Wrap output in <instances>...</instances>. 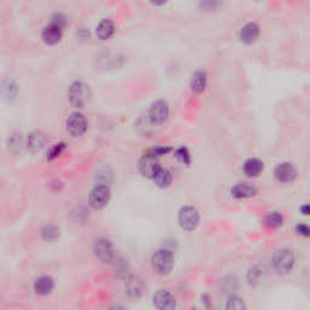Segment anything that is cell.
Returning a JSON list of instances; mask_svg holds the SVG:
<instances>
[{"instance_id":"obj_1","label":"cell","mask_w":310,"mask_h":310,"mask_svg":"<svg viewBox=\"0 0 310 310\" xmlns=\"http://www.w3.org/2000/svg\"><path fill=\"white\" fill-rule=\"evenodd\" d=\"M173 263H175V259H173L172 252L166 248L158 250L152 257V266L155 273L159 275L169 274L172 270Z\"/></svg>"},{"instance_id":"obj_2","label":"cell","mask_w":310,"mask_h":310,"mask_svg":"<svg viewBox=\"0 0 310 310\" xmlns=\"http://www.w3.org/2000/svg\"><path fill=\"white\" fill-rule=\"evenodd\" d=\"M68 97L72 106L77 107V108H83L91 97L90 86L83 82H74L69 88Z\"/></svg>"},{"instance_id":"obj_3","label":"cell","mask_w":310,"mask_h":310,"mask_svg":"<svg viewBox=\"0 0 310 310\" xmlns=\"http://www.w3.org/2000/svg\"><path fill=\"white\" fill-rule=\"evenodd\" d=\"M295 258L293 252L288 248H280L274 253L273 265L279 274H287L293 269Z\"/></svg>"},{"instance_id":"obj_4","label":"cell","mask_w":310,"mask_h":310,"mask_svg":"<svg viewBox=\"0 0 310 310\" xmlns=\"http://www.w3.org/2000/svg\"><path fill=\"white\" fill-rule=\"evenodd\" d=\"M111 200V189L107 184H98L91 190L89 195L90 206L95 210H101Z\"/></svg>"},{"instance_id":"obj_5","label":"cell","mask_w":310,"mask_h":310,"mask_svg":"<svg viewBox=\"0 0 310 310\" xmlns=\"http://www.w3.org/2000/svg\"><path fill=\"white\" fill-rule=\"evenodd\" d=\"M199 212L195 207L189 206H183L179 210L178 212V222L182 229L187 231H192L198 227L199 224Z\"/></svg>"},{"instance_id":"obj_6","label":"cell","mask_w":310,"mask_h":310,"mask_svg":"<svg viewBox=\"0 0 310 310\" xmlns=\"http://www.w3.org/2000/svg\"><path fill=\"white\" fill-rule=\"evenodd\" d=\"M66 125L68 132L71 133L73 137H78V136L84 135V133L86 132V130H88V121H86V118L79 112L71 113L69 117L67 118Z\"/></svg>"},{"instance_id":"obj_7","label":"cell","mask_w":310,"mask_h":310,"mask_svg":"<svg viewBox=\"0 0 310 310\" xmlns=\"http://www.w3.org/2000/svg\"><path fill=\"white\" fill-rule=\"evenodd\" d=\"M170 114L169 104L166 101L158 100L152 103L149 112H148V117L153 124H163L167 120Z\"/></svg>"},{"instance_id":"obj_8","label":"cell","mask_w":310,"mask_h":310,"mask_svg":"<svg viewBox=\"0 0 310 310\" xmlns=\"http://www.w3.org/2000/svg\"><path fill=\"white\" fill-rule=\"evenodd\" d=\"M94 251L96 257L104 263L113 262L115 259V251L112 242L107 239H98L94 245Z\"/></svg>"},{"instance_id":"obj_9","label":"cell","mask_w":310,"mask_h":310,"mask_svg":"<svg viewBox=\"0 0 310 310\" xmlns=\"http://www.w3.org/2000/svg\"><path fill=\"white\" fill-rule=\"evenodd\" d=\"M138 167H140L142 175L146 176L148 178H154L156 172L161 169L160 164H159V161L156 160V158L148 154V153H146V154L140 159Z\"/></svg>"},{"instance_id":"obj_10","label":"cell","mask_w":310,"mask_h":310,"mask_svg":"<svg viewBox=\"0 0 310 310\" xmlns=\"http://www.w3.org/2000/svg\"><path fill=\"white\" fill-rule=\"evenodd\" d=\"M153 304L156 310H175L176 299L169 291L160 289L153 297Z\"/></svg>"},{"instance_id":"obj_11","label":"cell","mask_w":310,"mask_h":310,"mask_svg":"<svg viewBox=\"0 0 310 310\" xmlns=\"http://www.w3.org/2000/svg\"><path fill=\"white\" fill-rule=\"evenodd\" d=\"M274 176L279 182L288 183V182L294 181V178L297 177V170H295L293 164L281 163L275 167Z\"/></svg>"},{"instance_id":"obj_12","label":"cell","mask_w":310,"mask_h":310,"mask_svg":"<svg viewBox=\"0 0 310 310\" xmlns=\"http://www.w3.org/2000/svg\"><path fill=\"white\" fill-rule=\"evenodd\" d=\"M259 26L256 22H248L240 30V39L245 44H252L259 37Z\"/></svg>"},{"instance_id":"obj_13","label":"cell","mask_w":310,"mask_h":310,"mask_svg":"<svg viewBox=\"0 0 310 310\" xmlns=\"http://www.w3.org/2000/svg\"><path fill=\"white\" fill-rule=\"evenodd\" d=\"M46 143V135L43 131H32L27 137V149L32 153H38L43 149Z\"/></svg>"},{"instance_id":"obj_14","label":"cell","mask_w":310,"mask_h":310,"mask_svg":"<svg viewBox=\"0 0 310 310\" xmlns=\"http://www.w3.org/2000/svg\"><path fill=\"white\" fill-rule=\"evenodd\" d=\"M230 193L236 199H247L256 195L257 189L256 187L248 183H237L231 188Z\"/></svg>"},{"instance_id":"obj_15","label":"cell","mask_w":310,"mask_h":310,"mask_svg":"<svg viewBox=\"0 0 310 310\" xmlns=\"http://www.w3.org/2000/svg\"><path fill=\"white\" fill-rule=\"evenodd\" d=\"M54 287L55 281L51 276H48V275L38 277V279L34 281V291L40 295H46L51 293Z\"/></svg>"},{"instance_id":"obj_16","label":"cell","mask_w":310,"mask_h":310,"mask_svg":"<svg viewBox=\"0 0 310 310\" xmlns=\"http://www.w3.org/2000/svg\"><path fill=\"white\" fill-rule=\"evenodd\" d=\"M207 85V74L205 71H196L190 80V88L195 94H202Z\"/></svg>"},{"instance_id":"obj_17","label":"cell","mask_w":310,"mask_h":310,"mask_svg":"<svg viewBox=\"0 0 310 310\" xmlns=\"http://www.w3.org/2000/svg\"><path fill=\"white\" fill-rule=\"evenodd\" d=\"M62 33H63V30H61V28L55 27V26H52V25H48L44 28V31H43L42 38L48 45H55L61 40V38H62Z\"/></svg>"},{"instance_id":"obj_18","label":"cell","mask_w":310,"mask_h":310,"mask_svg":"<svg viewBox=\"0 0 310 310\" xmlns=\"http://www.w3.org/2000/svg\"><path fill=\"white\" fill-rule=\"evenodd\" d=\"M115 32V26L111 20L104 19L97 25L96 27V36L98 39L101 40H107L109 39Z\"/></svg>"},{"instance_id":"obj_19","label":"cell","mask_w":310,"mask_h":310,"mask_svg":"<svg viewBox=\"0 0 310 310\" xmlns=\"http://www.w3.org/2000/svg\"><path fill=\"white\" fill-rule=\"evenodd\" d=\"M242 169H244L245 175L248 176V177H257L263 171V163L256 158L247 159Z\"/></svg>"},{"instance_id":"obj_20","label":"cell","mask_w":310,"mask_h":310,"mask_svg":"<svg viewBox=\"0 0 310 310\" xmlns=\"http://www.w3.org/2000/svg\"><path fill=\"white\" fill-rule=\"evenodd\" d=\"M153 179H154L155 184L160 188H167L170 187L171 183H172V176H171V172L169 170L163 169V167L156 172V175Z\"/></svg>"},{"instance_id":"obj_21","label":"cell","mask_w":310,"mask_h":310,"mask_svg":"<svg viewBox=\"0 0 310 310\" xmlns=\"http://www.w3.org/2000/svg\"><path fill=\"white\" fill-rule=\"evenodd\" d=\"M126 293L130 295V297L137 298L142 294V289H143V286H142V282L136 277H130L127 280L126 285H125Z\"/></svg>"},{"instance_id":"obj_22","label":"cell","mask_w":310,"mask_h":310,"mask_svg":"<svg viewBox=\"0 0 310 310\" xmlns=\"http://www.w3.org/2000/svg\"><path fill=\"white\" fill-rule=\"evenodd\" d=\"M42 236L44 237L45 240H48V241H54V240H56L57 237L60 236L59 228L52 224L45 225L42 230Z\"/></svg>"},{"instance_id":"obj_23","label":"cell","mask_w":310,"mask_h":310,"mask_svg":"<svg viewBox=\"0 0 310 310\" xmlns=\"http://www.w3.org/2000/svg\"><path fill=\"white\" fill-rule=\"evenodd\" d=\"M22 137L21 133L14 132L9 138V150L13 153H19L22 148Z\"/></svg>"},{"instance_id":"obj_24","label":"cell","mask_w":310,"mask_h":310,"mask_svg":"<svg viewBox=\"0 0 310 310\" xmlns=\"http://www.w3.org/2000/svg\"><path fill=\"white\" fill-rule=\"evenodd\" d=\"M225 310H247V308H246V304L241 298L233 295V297H230L228 299Z\"/></svg>"},{"instance_id":"obj_25","label":"cell","mask_w":310,"mask_h":310,"mask_svg":"<svg viewBox=\"0 0 310 310\" xmlns=\"http://www.w3.org/2000/svg\"><path fill=\"white\" fill-rule=\"evenodd\" d=\"M283 218L279 212H270L265 217V223L271 228H276L282 225Z\"/></svg>"},{"instance_id":"obj_26","label":"cell","mask_w":310,"mask_h":310,"mask_svg":"<svg viewBox=\"0 0 310 310\" xmlns=\"http://www.w3.org/2000/svg\"><path fill=\"white\" fill-rule=\"evenodd\" d=\"M66 149V144L65 143H56L54 144L48 152V160H54V159L59 158V156L62 154L63 150Z\"/></svg>"},{"instance_id":"obj_27","label":"cell","mask_w":310,"mask_h":310,"mask_svg":"<svg viewBox=\"0 0 310 310\" xmlns=\"http://www.w3.org/2000/svg\"><path fill=\"white\" fill-rule=\"evenodd\" d=\"M49 25L55 26V27H59V28H61V30H65V27L67 25L66 16L63 15V14H60V13L54 14V15L51 16Z\"/></svg>"},{"instance_id":"obj_28","label":"cell","mask_w":310,"mask_h":310,"mask_svg":"<svg viewBox=\"0 0 310 310\" xmlns=\"http://www.w3.org/2000/svg\"><path fill=\"white\" fill-rule=\"evenodd\" d=\"M175 155H176V158H177L178 160L181 161V163H183L184 165L190 164V153L185 147L178 148V149L176 150Z\"/></svg>"},{"instance_id":"obj_29","label":"cell","mask_w":310,"mask_h":310,"mask_svg":"<svg viewBox=\"0 0 310 310\" xmlns=\"http://www.w3.org/2000/svg\"><path fill=\"white\" fill-rule=\"evenodd\" d=\"M171 150V148L169 147H155L153 148V149H150L149 152H148V154L153 155L154 158H159V156H163L165 154H167Z\"/></svg>"},{"instance_id":"obj_30","label":"cell","mask_w":310,"mask_h":310,"mask_svg":"<svg viewBox=\"0 0 310 310\" xmlns=\"http://www.w3.org/2000/svg\"><path fill=\"white\" fill-rule=\"evenodd\" d=\"M295 231L304 237H310V227L304 224V223H299V224L295 227Z\"/></svg>"},{"instance_id":"obj_31","label":"cell","mask_w":310,"mask_h":310,"mask_svg":"<svg viewBox=\"0 0 310 310\" xmlns=\"http://www.w3.org/2000/svg\"><path fill=\"white\" fill-rule=\"evenodd\" d=\"M260 275H262V271H260V269H257V268L251 269V270L248 271V280H250L251 283L254 282V281H258Z\"/></svg>"},{"instance_id":"obj_32","label":"cell","mask_w":310,"mask_h":310,"mask_svg":"<svg viewBox=\"0 0 310 310\" xmlns=\"http://www.w3.org/2000/svg\"><path fill=\"white\" fill-rule=\"evenodd\" d=\"M300 211H302L304 216H310V205H304V206L300 208Z\"/></svg>"},{"instance_id":"obj_33","label":"cell","mask_w":310,"mask_h":310,"mask_svg":"<svg viewBox=\"0 0 310 310\" xmlns=\"http://www.w3.org/2000/svg\"><path fill=\"white\" fill-rule=\"evenodd\" d=\"M108 310H125V308H123L121 305H113Z\"/></svg>"}]
</instances>
